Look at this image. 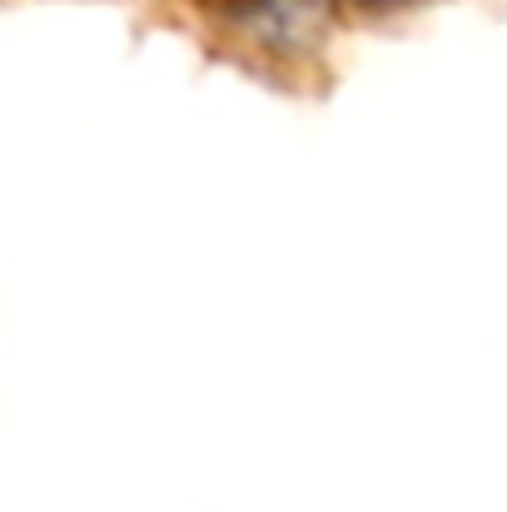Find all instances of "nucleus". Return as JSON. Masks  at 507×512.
<instances>
[{"label": "nucleus", "mask_w": 507, "mask_h": 512, "mask_svg": "<svg viewBox=\"0 0 507 512\" xmlns=\"http://www.w3.org/2000/svg\"><path fill=\"white\" fill-rule=\"evenodd\" d=\"M363 5H403V0H363Z\"/></svg>", "instance_id": "nucleus-1"}]
</instances>
